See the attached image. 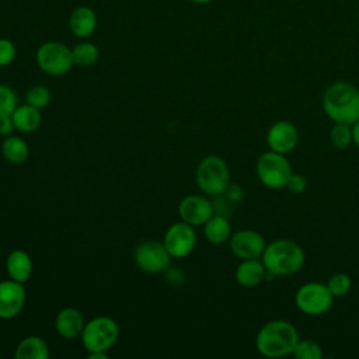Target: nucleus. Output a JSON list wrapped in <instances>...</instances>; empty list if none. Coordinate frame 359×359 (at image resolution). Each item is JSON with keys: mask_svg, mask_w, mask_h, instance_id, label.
<instances>
[{"mask_svg": "<svg viewBox=\"0 0 359 359\" xmlns=\"http://www.w3.org/2000/svg\"><path fill=\"white\" fill-rule=\"evenodd\" d=\"M17 49L10 39L0 38V66L10 65L15 57Z\"/></svg>", "mask_w": 359, "mask_h": 359, "instance_id": "obj_29", "label": "nucleus"}, {"mask_svg": "<svg viewBox=\"0 0 359 359\" xmlns=\"http://www.w3.org/2000/svg\"><path fill=\"white\" fill-rule=\"evenodd\" d=\"M25 100H27V104H29L38 109H42V108L48 107V104L50 102V93L45 86L38 84V86L31 87L27 91Z\"/></svg>", "mask_w": 359, "mask_h": 359, "instance_id": "obj_27", "label": "nucleus"}, {"mask_svg": "<svg viewBox=\"0 0 359 359\" xmlns=\"http://www.w3.org/2000/svg\"><path fill=\"white\" fill-rule=\"evenodd\" d=\"M48 356L49 349L46 342L36 335L22 338L14 351L15 359H48Z\"/></svg>", "mask_w": 359, "mask_h": 359, "instance_id": "obj_21", "label": "nucleus"}, {"mask_svg": "<svg viewBox=\"0 0 359 359\" xmlns=\"http://www.w3.org/2000/svg\"><path fill=\"white\" fill-rule=\"evenodd\" d=\"M299 339V331L290 321L271 320L259 328L255 348L265 358H283L293 353Z\"/></svg>", "mask_w": 359, "mask_h": 359, "instance_id": "obj_1", "label": "nucleus"}, {"mask_svg": "<svg viewBox=\"0 0 359 359\" xmlns=\"http://www.w3.org/2000/svg\"><path fill=\"white\" fill-rule=\"evenodd\" d=\"M299 130L290 121H276L266 132V143L269 150L287 154L297 146Z\"/></svg>", "mask_w": 359, "mask_h": 359, "instance_id": "obj_14", "label": "nucleus"}, {"mask_svg": "<svg viewBox=\"0 0 359 359\" xmlns=\"http://www.w3.org/2000/svg\"><path fill=\"white\" fill-rule=\"evenodd\" d=\"M192 1H195V3H209L212 0H192Z\"/></svg>", "mask_w": 359, "mask_h": 359, "instance_id": "obj_35", "label": "nucleus"}, {"mask_svg": "<svg viewBox=\"0 0 359 359\" xmlns=\"http://www.w3.org/2000/svg\"><path fill=\"white\" fill-rule=\"evenodd\" d=\"M323 109L334 123L353 125L359 121V88L348 81H335L323 94Z\"/></svg>", "mask_w": 359, "mask_h": 359, "instance_id": "obj_2", "label": "nucleus"}, {"mask_svg": "<svg viewBox=\"0 0 359 359\" xmlns=\"http://www.w3.org/2000/svg\"><path fill=\"white\" fill-rule=\"evenodd\" d=\"M203 234L210 244H223L229 241L233 234L231 224L224 215L213 213V216L203 224Z\"/></svg>", "mask_w": 359, "mask_h": 359, "instance_id": "obj_19", "label": "nucleus"}, {"mask_svg": "<svg viewBox=\"0 0 359 359\" xmlns=\"http://www.w3.org/2000/svg\"><path fill=\"white\" fill-rule=\"evenodd\" d=\"M24 283L8 279L0 282V318L11 320L17 317L25 304Z\"/></svg>", "mask_w": 359, "mask_h": 359, "instance_id": "obj_13", "label": "nucleus"}, {"mask_svg": "<svg viewBox=\"0 0 359 359\" xmlns=\"http://www.w3.org/2000/svg\"><path fill=\"white\" fill-rule=\"evenodd\" d=\"M296 359H321L323 358V348L321 345L314 339H299L293 353Z\"/></svg>", "mask_w": 359, "mask_h": 359, "instance_id": "obj_25", "label": "nucleus"}, {"mask_svg": "<svg viewBox=\"0 0 359 359\" xmlns=\"http://www.w3.org/2000/svg\"><path fill=\"white\" fill-rule=\"evenodd\" d=\"M285 188H287L293 194H302L307 188V180L302 174L292 172V175L289 177L287 184H286Z\"/></svg>", "mask_w": 359, "mask_h": 359, "instance_id": "obj_30", "label": "nucleus"}, {"mask_svg": "<svg viewBox=\"0 0 359 359\" xmlns=\"http://www.w3.org/2000/svg\"><path fill=\"white\" fill-rule=\"evenodd\" d=\"M334 299L327 283L321 282H307L294 293L296 307L307 316H323L328 313Z\"/></svg>", "mask_w": 359, "mask_h": 359, "instance_id": "obj_7", "label": "nucleus"}, {"mask_svg": "<svg viewBox=\"0 0 359 359\" xmlns=\"http://www.w3.org/2000/svg\"><path fill=\"white\" fill-rule=\"evenodd\" d=\"M6 268L10 279L25 283L32 273V259L24 250H14L7 257Z\"/></svg>", "mask_w": 359, "mask_h": 359, "instance_id": "obj_18", "label": "nucleus"}, {"mask_svg": "<svg viewBox=\"0 0 359 359\" xmlns=\"http://www.w3.org/2000/svg\"><path fill=\"white\" fill-rule=\"evenodd\" d=\"M196 185L210 196H220L230 185V171L226 161L215 154L206 156L196 167Z\"/></svg>", "mask_w": 359, "mask_h": 359, "instance_id": "obj_4", "label": "nucleus"}, {"mask_svg": "<svg viewBox=\"0 0 359 359\" xmlns=\"http://www.w3.org/2000/svg\"><path fill=\"white\" fill-rule=\"evenodd\" d=\"M255 171L262 185L271 189H280L286 187L292 175V165L285 154L269 150L258 157Z\"/></svg>", "mask_w": 359, "mask_h": 359, "instance_id": "obj_6", "label": "nucleus"}, {"mask_svg": "<svg viewBox=\"0 0 359 359\" xmlns=\"http://www.w3.org/2000/svg\"><path fill=\"white\" fill-rule=\"evenodd\" d=\"M1 156L13 164H21L28 160L29 149L24 139L18 136H6L1 142Z\"/></svg>", "mask_w": 359, "mask_h": 359, "instance_id": "obj_22", "label": "nucleus"}, {"mask_svg": "<svg viewBox=\"0 0 359 359\" xmlns=\"http://www.w3.org/2000/svg\"><path fill=\"white\" fill-rule=\"evenodd\" d=\"M171 255L165 245L158 241H144L139 244L135 250L136 265L147 273H161L170 266Z\"/></svg>", "mask_w": 359, "mask_h": 359, "instance_id": "obj_9", "label": "nucleus"}, {"mask_svg": "<svg viewBox=\"0 0 359 359\" xmlns=\"http://www.w3.org/2000/svg\"><path fill=\"white\" fill-rule=\"evenodd\" d=\"M352 137H353V143L358 146L359 149V121H356L352 125Z\"/></svg>", "mask_w": 359, "mask_h": 359, "instance_id": "obj_33", "label": "nucleus"}, {"mask_svg": "<svg viewBox=\"0 0 359 359\" xmlns=\"http://www.w3.org/2000/svg\"><path fill=\"white\" fill-rule=\"evenodd\" d=\"M88 359H108L107 352H90Z\"/></svg>", "mask_w": 359, "mask_h": 359, "instance_id": "obj_34", "label": "nucleus"}, {"mask_svg": "<svg viewBox=\"0 0 359 359\" xmlns=\"http://www.w3.org/2000/svg\"><path fill=\"white\" fill-rule=\"evenodd\" d=\"M330 142L334 149L345 150L353 143L352 125L348 123H334L330 132Z\"/></svg>", "mask_w": 359, "mask_h": 359, "instance_id": "obj_24", "label": "nucleus"}, {"mask_svg": "<svg viewBox=\"0 0 359 359\" xmlns=\"http://www.w3.org/2000/svg\"><path fill=\"white\" fill-rule=\"evenodd\" d=\"M327 286L334 297H344L352 287V279L345 272H337L327 280Z\"/></svg>", "mask_w": 359, "mask_h": 359, "instance_id": "obj_26", "label": "nucleus"}, {"mask_svg": "<svg viewBox=\"0 0 359 359\" xmlns=\"http://www.w3.org/2000/svg\"><path fill=\"white\" fill-rule=\"evenodd\" d=\"M14 123H13V119H11V115L8 116H0V135L1 136H10L11 132L14 130Z\"/></svg>", "mask_w": 359, "mask_h": 359, "instance_id": "obj_32", "label": "nucleus"}, {"mask_svg": "<svg viewBox=\"0 0 359 359\" xmlns=\"http://www.w3.org/2000/svg\"><path fill=\"white\" fill-rule=\"evenodd\" d=\"M0 258H1V254H0Z\"/></svg>", "mask_w": 359, "mask_h": 359, "instance_id": "obj_36", "label": "nucleus"}, {"mask_svg": "<svg viewBox=\"0 0 359 359\" xmlns=\"http://www.w3.org/2000/svg\"><path fill=\"white\" fill-rule=\"evenodd\" d=\"M266 273L271 276H289L299 272L306 261L300 244L289 238H278L266 244L261 257Z\"/></svg>", "mask_w": 359, "mask_h": 359, "instance_id": "obj_3", "label": "nucleus"}, {"mask_svg": "<svg viewBox=\"0 0 359 359\" xmlns=\"http://www.w3.org/2000/svg\"><path fill=\"white\" fill-rule=\"evenodd\" d=\"M266 275V268L261 258L241 259L234 272L237 283L244 287L258 286L265 279Z\"/></svg>", "mask_w": 359, "mask_h": 359, "instance_id": "obj_16", "label": "nucleus"}, {"mask_svg": "<svg viewBox=\"0 0 359 359\" xmlns=\"http://www.w3.org/2000/svg\"><path fill=\"white\" fill-rule=\"evenodd\" d=\"M35 60L39 69L50 76H63L74 65L72 49L56 41L42 43L36 49Z\"/></svg>", "mask_w": 359, "mask_h": 359, "instance_id": "obj_8", "label": "nucleus"}, {"mask_svg": "<svg viewBox=\"0 0 359 359\" xmlns=\"http://www.w3.org/2000/svg\"><path fill=\"white\" fill-rule=\"evenodd\" d=\"M41 109L29 105V104H24V105H18L14 112L11 114V119L14 123V128L20 132H34L39 128L42 116H41Z\"/></svg>", "mask_w": 359, "mask_h": 359, "instance_id": "obj_20", "label": "nucleus"}, {"mask_svg": "<svg viewBox=\"0 0 359 359\" xmlns=\"http://www.w3.org/2000/svg\"><path fill=\"white\" fill-rule=\"evenodd\" d=\"M165 279L170 285H174V286H180L184 283L185 280V276H184V272L180 269V268H167L165 271Z\"/></svg>", "mask_w": 359, "mask_h": 359, "instance_id": "obj_31", "label": "nucleus"}, {"mask_svg": "<svg viewBox=\"0 0 359 359\" xmlns=\"http://www.w3.org/2000/svg\"><path fill=\"white\" fill-rule=\"evenodd\" d=\"M84 317L74 307L62 309L55 318L56 332L65 339H74L81 335L84 328Z\"/></svg>", "mask_w": 359, "mask_h": 359, "instance_id": "obj_15", "label": "nucleus"}, {"mask_svg": "<svg viewBox=\"0 0 359 359\" xmlns=\"http://www.w3.org/2000/svg\"><path fill=\"white\" fill-rule=\"evenodd\" d=\"M182 222L196 227L203 226L215 213V205L202 195H188L178 205Z\"/></svg>", "mask_w": 359, "mask_h": 359, "instance_id": "obj_12", "label": "nucleus"}, {"mask_svg": "<svg viewBox=\"0 0 359 359\" xmlns=\"http://www.w3.org/2000/svg\"><path fill=\"white\" fill-rule=\"evenodd\" d=\"M72 55L74 65L80 67H88L98 60L100 50L91 42H80L72 49Z\"/></svg>", "mask_w": 359, "mask_h": 359, "instance_id": "obj_23", "label": "nucleus"}, {"mask_svg": "<svg viewBox=\"0 0 359 359\" xmlns=\"http://www.w3.org/2000/svg\"><path fill=\"white\" fill-rule=\"evenodd\" d=\"M17 107V95L14 90L0 84V116L11 115Z\"/></svg>", "mask_w": 359, "mask_h": 359, "instance_id": "obj_28", "label": "nucleus"}, {"mask_svg": "<svg viewBox=\"0 0 359 359\" xmlns=\"http://www.w3.org/2000/svg\"><path fill=\"white\" fill-rule=\"evenodd\" d=\"M231 252L241 259L261 258L266 247V241L259 231L255 230H238L231 234L229 240Z\"/></svg>", "mask_w": 359, "mask_h": 359, "instance_id": "obj_11", "label": "nucleus"}, {"mask_svg": "<svg viewBox=\"0 0 359 359\" xmlns=\"http://www.w3.org/2000/svg\"><path fill=\"white\" fill-rule=\"evenodd\" d=\"M163 244L165 245L171 257L174 258L188 257L196 245V234H195L194 226L185 222H178L171 224L164 234Z\"/></svg>", "mask_w": 359, "mask_h": 359, "instance_id": "obj_10", "label": "nucleus"}, {"mask_svg": "<svg viewBox=\"0 0 359 359\" xmlns=\"http://www.w3.org/2000/svg\"><path fill=\"white\" fill-rule=\"evenodd\" d=\"M80 337L88 353L107 352L116 344L119 338V327L111 317L100 316L86 323Z\"/></svg>", "mask_w": 359, "mask_h": 359, "instance_id": "obj_5", "label": "nucleus"}, {"mask_svg": "<svg viewBox=\"0 0 359 359\" xmlns=\"http://www.w3.org/2000/svg\"><path fill=\"white\" fill-rule=\"evenodd\" d=\"M69 28L79 38L90 36L97 28L95 13L86 6L74 8L69 17Z\"/></svg>", "mask_w": 359, "mask_h": 359, "instance_id": "obj_17", "label": "nucleus"}]
</instances>
